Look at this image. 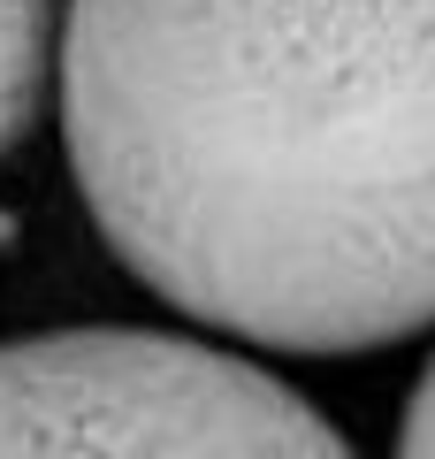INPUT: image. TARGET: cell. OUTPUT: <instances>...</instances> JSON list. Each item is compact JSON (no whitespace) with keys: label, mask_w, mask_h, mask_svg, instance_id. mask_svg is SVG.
Wrapping results in <instances>:
<instances>
[{"label":"cell","mask_w":435,"mask_h":459,"mask_svg":"<svg viewBox=\"0 0 435 459\" xmlns=\"http://www.w3.org/2000/svg\"><path fill=\"white\" fill-rule=\"evenodd\" d=\"M54 92L168 314L290 360L435 329V0H69Z\"/></svg>","instance_id":"1"},{"label":"cell","mask_w":435,"mask_h":459,"mask_svg":"<svg viewBox=\"0 0 435 459\" xmlns=\"http://www.w3.org/2000/svg\"><path fill=\"white\" fill-rule=\"evenodd\" d=\"M0 459H359L244 352L176 329H47L0 344Z\"/></svg>","instance_id":"2"},{"label":"cell","mask_w":435,"mask_h":459,"mask_svg":"<svg viewBox=\"0 0 435 459\" xmlns=\"http://www.w3.org/2000/svg\"><path fill=\"white\" fill-rule=\"evenodd\" d=\"M62 69V0H0V153L31 138Z\"/></svg>","instance_id":"3"},{"label":"cell","mask_w":435,"mask_h":459,"mask_svg":"<svg viewBox=\"0 0 435 459\" xmlns=\"http://www.w3.org/2000/svg\"><path fill=\"white\" fill-rule=\"evenodd\" d=\"M397 459H435V352L420 368L413 398H405V421H397Z\"/></svg>","instance_id":"4"}]
</instances>
